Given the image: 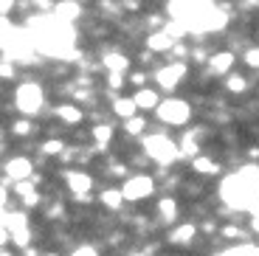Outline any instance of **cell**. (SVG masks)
Listing matches in <instances>:
<instances>
[{"label": "cell", "mask_w": 259, "mask_h": 256, "mask_svg": "<svg viewBox=\"0 0 259 256\" xmlns=\"http://www.w3.org/2000/svg\"><path fill=\"white\" fill-rule=\"evenodd\" d=\"M26 28L31 31L39 54L54 57V59H68L73 54L76 31H73L71 23H65L57 14H34Z\"/></svg>", "instance_id": "6da1fadb"}, {"label": "cell", "mask_w": 259, "mask_h": 256, "mask_svg": "<svg viewBox=\"0 0 259 256\" xmlns=\"http://www.w3.org/2000/svg\"><path fill=\"white\" fill-rule=\"evenodd\" d=\"M220 200L234 211H248L259 200V166L245 163L237 172L226 175L220 183Z\"/></svg>", "instance_id": "7a4b0ae2"}, {"label": "cell", "mask_w": 259, "mask_h": 256, "mask_svg": "<svg viewBox=\"0 0 259 256\" xmlns=\"http://www.w3.org/2000/svg\"><path fill=\"white\" fill-rule=\"evenodd\" d=\"M37 57V42H34L28 28H14L9 20H3V59L23 65H34Z\"/></svg>", "instance_id": "3957f363"}, {"label": "cell", "mask_w": 259, "mask_h": 256, "mask_svg": "<svg viewBox=\"0 0 259 256\" xmlns=\"http://www.w3.org/2000/svg\"><path fill=\"white\" fill-rule=\"evenodd\" d=\"M144 152L155 160L158 166H169L181 158V144H175L169 135L155 133V135H147L144 138Z\"/></svg>", "instance_id": "277c9868"}, {"label": "cell", "mask_w": 259, "mask_h": 256, "mask_svg": "<svg viewBox=\"0 0 259 256\" xmlns=\"http://www.w3.org/2000/svg\"><path fill=\"white\" fill-rule=\"evenodd\" d=\"M42 102H46V93L37 82H23L14 93V104L23 115H37L42 110Z\"/></svg>", "instance_id": "5b68a950"}, {"label": "cell", "mask_w": 259, "mask_h": 256, "mask_svg": "<svg viewBox=\"0 0 259 256\" xmlns=\"http://www.w3.org/2000/svg\"><path fill=\"white\" fill-rule=\"evenodd\" d=\"M158 118H161L163 124H175V127H181V124L189 121V115H192V107H189V102H183V99H166V102L158 104Z\"/></svg>", "instance_id": "8992f818"}, {"label": "cell", "mask_w": 259, "mask_h": 256, "mask_svg": "<svg viewBox=\"0 0 259 256\" xmlns=\"http://www.w3.org/2000/svg\"><path fill=\"white\" fill-rule=\"evenodd\" d=\"M121 192H124V200H133V203H138V200L149 197V194L155 192V180L149 178V175H133V178L124 180Z\"/></svg>", "instance_id": "52a82bcc"}, {"label": "cell", "mask_w": 259, "mask_h": 256, "mask_svg": "<svg viewBox=\"0 0 259 256\" xmlns=\"http://www.w3.org/2000/svg\"><path fill=\"white\" fill-rule=\"evenodd\" d=\"M186 73H189L186 62H178V59H175V62H169V65H163V68H158V71H155V82L161 84L163 90H175Z\"/></svg>", "instance_id": "ba28073f"}, {"label": "cell", "mask_w": 259, "mask_h": 256, "mask_svg": "<svg viewBox=\"0 0 259 256\" xmlns=\"http://www.w3.org/2000/svg\"><path fill=\"white\" fill-rule=\"evenodd\" d=\"M65 180H68V189H71L73 194H76V200H91L88 197V192H91V175L79 172V169H71V172H65Z\"/></svg>", "instance_id": "9c48e42d"}, {"label": "cell", "mask_w": 259, "mask_h": 256, "mask_svg": "<svg viewBox=\"0 0 259 256\" xmlns=\"http://www.w3.org/2000/svg\"><path fill=\"white\" fill-rule=\"evenodd\" d=\"M31 172H34V166H31V160L28 158H12L6 163V178L12 180V183H17V180H28Z\"/></svg>", "instance_id": "30bf717a"}, {"label": "cell", "mask_w": 259, "mask_h": 256, "mask_svg": "<svg viewBox=\"0 0 259 256\" xmlns=\"http://www.w3.org/2000/svg\"><path fill=\"white\" fill-rule=\"evenodd\" d=\"M234 68V54L231 51H220V54H211L208 57V71L214 73V76H223V73H228Z\"/></svg>", "instance_id": "8fae6325"}, {"label": "cell", "mask_w": 259, "mask_h": 256, "mask_svg": "<svg viewBox=\"0 0 259 256\" xmlns=\"http://www.w3.org/2000/svg\"><path fill=\"white\" fill-rule=\"evenodd\" d=\"M147 48L155 54H163V51H172L175 48V37H169L166 31H152L147 37Z\"/></svg>", "instance_id": "7c38bea8"}, {"label": "cell", "mask_w": 259, "mask_h": 256, "mask_svg": "<svg viewBox=\"0 0 259 256\" xmlns=\"http://www.w3.org/2000/svg\"><path fill=\"white\" fill-rule=\"evenodd\" d=\"M54 14L62 17L65 23H73V20L82 14V3H79V0H59L57 6H54Z\"/></svg>", "instance_id": "4fadbf2b"}, {"label": "cell", "mask_w": 259, "mask_h": 256, "mask_svg": "<svg viewBox=\"0 0 259 256\" xmlns=\"http://www.w3.org/2000/svg\"><path fill=\"white\" fill-rule=\"evenodd\" d=\"M34 183H37V180L34 178H28V180H17V183H14V194H17V197H23V203L28 205V208H31V205H37V192H34Z\"/></svg>", "instance_id": "5bb4252c"}, {"label": "cell", "mask_w": 259, "mask_h": 256, "mask_svg": "<svg viewBox=\"0 0 259 256\" xmlns=\"http://www.w3.org/2000/svg\"><path fill=\"white\" fill-rule=\"evenodd\" d=\"M194 234H197V225H194V223H183V225H178V228L169 234V242H172V245H189L194 239Z\"/></svg>", "instance_id": "9a60e30c"}, {"label": "cell", "mask_w": 259, "mask_h": 256, "mask_svg": "<svg viewBox=\"0 0 259 256\" xmlns=\"http://www.w3.org/2000/svg\"><path fill=\"white\" fill-rule=\"evenodd\" d=\"M133 99H136L138 110H158V104H161V96L152 88H141Z\"/></svg>", "instance_id": "2e32d148"}, {"label": "cell", "mask_w": 259, "mask_h": 256, "mask_svg": "<svg viewBox=\"0 0 259 256\" xmlns=\"http://www.w3.org/2000/svg\"><path fill=\"white\" fill-rule=\"evenodd\" d=\"M127 68H130V59L124 54H118V51L104 54V71L107 73H124Z\"/></svg>", "instance_id": "e0dca14e"}, {"label": "cell", "mask_w": 259, "mask_h": 256, "mask_svg": "<svg viewBox=\"0 0 259 256\" xmlns=\"http://www.w3.org/2000/svg\"><path fill=\"white\" fill-rule=\"evenodd\" d=\"M136 110H138L136 99H116V102H113V113H116L118 118H124V121H127V118H133V115H136Z\"/></svg>", "instance_id": "ac0fdd59"}, {"label": "cell", "mask_w": 259, "mask_h": 256, "mask_svg": "<svg viewBox=\"0 0 259 256\" xmlns=\"http://www.w3.org/2000/svg\"><path fill=\"white\" fill-rule=\"evenodd\" d=\"M57 115L62 118L65 124H79L84 118V113H82V107H76V104H62V107L57 110Z\"/></svg>", "instance_id": "d6986e66"}, {"label": "cell", "mask_w": 259, "mask_h": 256, "mask_svg": "<svg viewBox=\"0 0 259 256\" xmlns=\"http://www.w3.org/2000/svg\"><path fill=\"white\" fill-rule=\"evenodd\" d=\"M192 169L197 175H217V172H220V166H217L211 158H206V155H197V158L192 160Z\"/></svg>", "instance_id": "ffe728a7"}, {"label": "cell", "mask_w": 259, "mask_h": 256, "mask_svg": "<svg viewBox=\"0 0 259 256\" xmlns=\"http://www.w3.org/2000/svg\"><path fill=\"white\" fill-rule=\"evenodd\" d=\"M158 214L163 217V223H175V217H178L175 197H161V203H158Z\"/></svg>", "instance_id": "44dd1931"}, {"label": "cell", "mask_w": 259, "mask_h": 256, "mask_svg": "<svg viewBox=\"0 0 259 256\" xmlns=\"http://www.w3.org/2000/svg\"><path fill=\"white\" fill-rule=\"evenodd\" d=\"M121 203H124V192L121 189H104L102 192V205L104 208H121Z\"/></svg>", "instance_id": "7402d4cb"}, {"label": "cell", "mask_w": 259, "mask_h": 256, "mask_svg": "<svg viewBox=\"0 0 259 256\" xmlns=\"http://www.w3.org/2000/svg\"><path fill=\"white\" fill-rule=\"evenodd\" d=\"M9 231H12V242L14 245L28 248V242H31V228H28V225H14V228H9Z\"/></svg>", "instance_id": "603a6c76"}, {"label": "cell", "mask_w": 259, "mask_h": 256, "mask_svg": "<svg viewBox=\"0 0 259 256\" xmlns=\"http://www.w3.org/2000/svg\"><path fill=\"white\" fill-rule=\"evenodd\" d=\"M110 138H113V127H110V124H99V127H93V141H96L99 149L107 147Z\"/></svg>", "instance_id": "cb8c5ba5"}, {"label": "cell", "mask_w": 259, "mask_h": 256, "mask_svg": "<svg viewBox=\"0 0 259 256\" xmlns=\"http://www.w3.org/2000/svg\"><path fill=\"white\" fill-rule=\"evenodd\" d=\"M217 256H259V248L256 245H234V248L223 250Z\"/></svg>", "instance_id": "d4e9b609"}, {"label": "cell", "mask_w": 259, "mask_h": 256, "mask_svg": "<svg viewBox=\"0 0 259 256\" xmlns=\"http://www.w3.org/2000/svg\"><path fill=\"white\" fill-rule=\"evenodd\" d=\"M144 127H147V121H144L141 115H133V118H127V121H124V130H127L130 135H141Z\"/></svg>", "instance_id": "484cf974"}, {"label": "cell", "mask_w": 259, "mask_h": 256, "mask_svg": "<svg viewBox=\"0 0 259 256\" xmlns=\"http://www.w3.org/2000/svg\"><path fill=\"white\" fill-rule=\"evenodd\" d=\"M181 155L183 158H197V144H194V135H186L183 138V144H181Z\"/></svg>", "instance_id": "4316f807"}, {"label": "cell", "mask_w": 259, "mask_h": 256, "mask_svg": "<svg viewBox=\"0 0 259 256\" xmlns=\"http://www.w3.org/2000/svg\"><path fill=\"white\" fill-rule=\"evenodd\" d=\"M39 152H42V155H62L65 152V144L57 141V138H51V141H46L42 147H39Z\"/></svg>", "instance_id": "83f0119b"}, {"label": "cell", "mask_w": 259, "mask_h": 256, "mask_svg": "<svg viewBox=\"0 0 259 256\" xmlns=\"http://www.w3.org/2000/svg\"><path fill=\"white\" fill-rule=\"evenodd\" d=\"M226 88L231 90V93H245V88H248V82L242 76H228V82H226Z\"/></svg>", "instance_id": "f1b7e54d"}, {"label": "cell", "mask_w": 259, "mask_h": 256, "mask_svg": "<svg viewBox=\"0 0 259 256\" xmlns=\"http://www.w3.org/2000/svg\"><path fill=\"white\" fill-rule=\"evenodd\" d=\"M163 31H166L169 37H175V39H178V37H186V34H189L186 28L181 26V23H175V20H169V23H166V28H163Z\"/></svg>", "instance_id": "f546056e"}, {"label": "cell", "mask_w": 259, "mask_h": 256, "mask_svg": "<svg viewBox=\"0 0 259 256\" xmlns=\"http://www.w3.org/2000/svg\"><path fill=\"white\" fill-rule=\"evenodd\" d=\"M242 62H245L248 68H259V48H248L245 57H242Z\"/></svg>", "instance_id": "4dcf8cb0"}, {"label": "cell", "mask_w": 259, "mask_h": 256, "mask_svg": "<svg viewBox=\"0 0 259 256\" xmlns=\"http://www.w3.org/2000/svg\"><path fill=\"white\" fill-rule=\"evenodd\" d=\"M71 256H99V250L93 248V245H79V248L73 250Z\"/></svg>", "instance_id": "1f68e13d"}, {"label": "cell", "mask_w": 259, "mask_h": 256, "mask_svg": "<svg viewBox=\"0 0 259 256\" xmlns=\"http://www.w3.org/2000/svg\"><path fill=\"white\" fill-rule=\"evenodd\" d=\"M107 82H110V88H121V84H124V73H107Z\"/></svg>", "instance_id": "d6a6232c"}, {"label": "cell", "mask_w": 259, "mask_h": 256, "mask_svg": "<svg viewBox=\"0 0 259 256\" xmlns=\"http://www.w3.org/2000/svg\"><path fill=\"white\" fill-rule=\"evenodd\" d=\"M14 133H17V135H28V133H31V124H28V121H14Z\"/></svg>", "instance_id": "836d02e7"}, {"label": "cell", "mask_w": 259, "mask_h": 256, "mask_svg": "<svg viewBox=\"0 0 259 256\" xmlns=\"http://www.w3.org/2000/svg\"><path fill=\"white\" fill-rule=\"evenodd\" d=\"M14 76V68H12V59H3V79H12Z\"/></svg>", "instance_id": "e575fe53"}, {"label": "cell", "mask_w": 259, "mask_h": 256, "mask_svg": "<svg viewBox=\"0 0 259 256\" xmlns=\"http://www.w3.org/2000/svg\"><path fill=\"white\" fill-rule=\"evenodd\" d=\"M248 214H251V217H259V200L251 205V208H248Z\"/></svg>", "instance_id": "d590c367"}, {"label": "cell", "mask_w": 259, "mask_h": 256, "mask_svg": "<svg viewBox=\"0 0 259 256\" xmlns=\"http://www.w3.org/2000/svg\"><path fill=\"white\" fill-rule=\"evenodd\" d=\"M12 6H14V0H3V14L12 12Z\"/></svg>", "instance_id": "8d00e7d4"}, {"label": "cell", "mask_w": 259, "mask_h": 256, "mask_svg": "<svg viewBox=\"0 0 259 256\" xmlns=\"http://www.w3.org/2000/svg\"><path fill=\"white\" fill-rule=\"evenodd\" d=\"M251 228H253V231H256V234H259V217H253V220H251Z\"/></svg>", "instance_id": "74e56055"}, {"label": "cell", "mask_w": 259, "mask_h": 256, "mask_svg": "<svg viewBox=\"0 0 259 256\" xmlns=\"http://www.w3.org/2000/svg\"><path fill=\"white\" fill-rule=\"evenodd\" d=\"M127 256H144V253H127Z\"/></svg>", "instance_id": "f35d334b"}, {"label": "cell", "mask_w": 259, "mask_h": 256, "mask_svg": "<svg viewBox=\"0 0 259 256\" xmlns=\"http://www.w3.org/2000/svg\"><path fill=\"white\" fill-rule=\"evenodd\" d=\"M3 256H12V253H9V250H3Z\"/></svg>", "instance_id": "ab89813d"}, {"label": "cell", "mask_w": 259, "mask_h": 256, "mask_svg": "<svg viewBox=\"0 0 259 256\" xmlns=\"http://www.w3.org/2000/svg\"><path fill=\"white\" fill-rule=\"evenodd\" d=\"M48 256H57V253H48Z\"/></svg>", "instance_id": "60d3db41"}, {"label": "cell", "mask_w": 259, "mask_h": 256, "mask_svg": "<svg viewBox=\"0 0 259 256\" xmlns=\"http://www.w3.org/2000/svg\"><path fill=\"white\" fill-rule=\"evenodd\" d=\"M79 3H82V0H79Z\"/></svg>", "instance_id": "b9f144b4"}]
</instances>
